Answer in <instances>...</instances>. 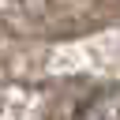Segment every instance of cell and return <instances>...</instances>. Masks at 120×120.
<instances>
[]
</instances>
